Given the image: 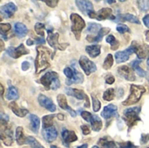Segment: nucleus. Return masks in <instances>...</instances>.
<instances>
[{
	"instance_id": "1",
	"label": "nucleus",
	"mask_w": 149,
	"mask_h": 148,
	"mask_svg": "<svg viewBox=\"0 0 149 148\" xmlns=\"http://www.w3.org/2000/svg\"><path fill=\"white\" fill-rule=\"evenodd\" d=\"M37 58L35 59V68L36 74H39L41 72L45 71L46 68L50 66V59H51V51L44 46L37 47Z\"/></svg>"
},
{
	"instance_id": "2",
	"label": "nucleus",
	"mask_w": 149,
	"mask_h": 148,
	"mask_svg": "<svg viewBox=\"0 0 149 148\" xmlns=\"http://www.w3.org/2000/svg\"><path fill=\"white\" fill-rule=\"evenodd\" d=\"M40 83L45 86V90H57L60 86L58 75L55 72H49L45 73L40 79Z\"/></svg>"
},
{
	"instance_id": "3",
	"label": "nucleus",
	"mask_w": 149,
	"mask_h": 148,
	"mask_svg": "<svg viewBox=\"0 0 149 148\" xmlns=\"http://www.w3.org/2000/svg\"><path fill=\"white\" fill-rule=\"evenodd\" d=\"M146 92V88L142 85H132L130 88V94L128 98L122 103L124 106H131L136 104L141 99L143 93Z\"/></svg>"
},
{
	"instance_id": "4",
	"label": "nucleus",
	"mask_w": 149,
	"mask_h": 148,
	"mask_svg": "<svg viewBox=\"0 0 149 148\" xmlns=\"http://www.w3.org/2000/svg\"><path fill=\"white\" fill-rule=\"evenodd\" d=\"M140 113H141V108L140 107H133V108H128L126 109L123 113L124 114V120L126 123L127 124L129 129L134 126L138 121H141L140 119Z\"/></svg>"
},
{
	"instance_id": "5",
	"label": "nucleus",
	"mask_w": 149,
	"mask_h": 148,
	"mask_svg": "<svg viewBox=\"0 0 149 148\" xmlns=\"http://www.w3.org/2000/svg\"><path fill=\"white\" fill-rule=\"evenodd\" d=\"M71 20H72V31L74 33L76 38L77 39H79L80 33H81L82 30L85 28L86 23H85L84 19L79 15H78L76 13H72L71 15Z\"/></svg>"
},
{
	"instance_id": "6",
	"label": "nucleus",
	"mask_w": 149,
	"mask_h": 148,
	"mask_svg": "<svg viewBox=\"0 0 149 148\" xmlns=\"http://www.w3.org/2000/svg\"><path fill=\"white\" fill-rule=\"evenodd\" d=\"M113 10L110 8H103L101 10H100L98 12H95L94 10L91 11L88 16L91 18H95L98 20H103V19H107V18H110V19H114V17L112 15Z\"/></svg>"
},
{
	"instance_id": "7",
	"label": "nucleus",
	"mask_w": 149,
	"mask_h": 148,
	"mask_svg": "<svg viewBox=\"0 0 149 148\" xmlns=\"http://www.w3.org/2000/svg\"><path fill=\"white\" fill-rule=\"evenodd\" d=\"M79 65L81 66V68L84 70L85 73L86 75H90L91 73L94 72L97 69L96 65L91 61L88 58H86V56H81L79 58Z\"/></svg>"
},
{
	"instance_id": "8",
	"label": "nucleus",
	"mask_w": 149,
	"mask_h": 148,
	"mask_svg": "<svg viewBox=\"0 0 149 148\" xmlns=\"http://www.w3.org/2000/svg\"><path fill=\"white\" fill-rule=\"evenodd\" d=\"M47 41L48 44L56 51V50H60L64 51L67 45V44H60L58 43V33H53L51 31L48 30V37H47Z\"/></svg>"
},
{
	"instance_id": "9",
	"label": "nucleus",
	"mask_w": 149,
	"mask_h": 148,
	"mask_svg": "<svg viewBox=\"0 0 149 148\" xmlns=\"http://www.w3.org/2000/svg\"><path fill=\"white\" fill-rule=\"evenodd\" d=\"M6 52L9 56H10L11 58H18L19 57L23 56V55H25V54H28L29 51L27 49H25V47L24 46L23 44H21L17 48H14V47H9L7 50H6Z\"/></svg>"
},
{
	"instance_id": "10",
	"label": "nucleus",
	"mask_w": 149,
	"mask_h": 148,
	"mask_svg": "<svg viewBox=\"0 0 149 148\" xmlns=\"http://www.w3.org/2000/svg\"><path fill=\"white\" fill-rule=\"evenodd\" d=\"M134 50V53H136L137 57L139 58V59H143L145 58L149 54V46L148 45H141L139 44L137 42L134 41L132 43L131 45Z\"/></svg>"
},
{
	"instance_id": "11",
	"label": "nucleus",
	"mask_w": 149,
	"mask_h": 148,
	"mask_svg": "<svg viewBox=\"0 0 149 148\" xmlns=\"http://www.w3.org/2000/svg\"><path fill=\"white\" fill-rule=\"evenodd\" d=\"M1 140L6 146H10L13 141V135L12 131L10 127L6 125H2V130H1Z\"/></svg>"
},
{
	"instance_id": "12",
	"label": "nucleus",
	"mask_w": 149,
	"mask_h": 148,
	"mask_svg": "<svg viewBox=\"0 0 149 148\" xmlns=\"http://www.w3.org/2000/svg\"><path fill=\"white\" fill-rule=\"evenodd\" d=\"M38 100L39 105H40L41 106L45 107L46 110H48V111H50V112H52V113H53V112L56 111V109H57V108H56V106L53 104L52 100L51 99H49L48 97H46V96H45V95H43V94H40V95L38 96Z\"/></svg>"
},
{
	"instance_id": "13",
	"label": "nucleus",
	"mask_w": 149,
	"mask_h": 148,
	"mask_svg": "<svg viewBox=\"0 0 149 148\" xmlns=\"http://www.w3.org/2000/svg\"><path fill=\"white\" fill-rule=\"evenodd\" d=\"M118 72L122 78H124L125 79H127L128 81L135 80V74H134L133 69L127 65L120 66L118 69Z\"/></svg>"
},
{
	"instance_id": "14",
	"label": "nucleus",
	"mask_w": 149,
	"mask_h": 148,
	"mask_svg": "<svg viewBox=\"0 0 149 148\" xmlns=\"http://www.w3.org/2000/svg\"><path fill=\"white\" fill-rule=\"evenodd\" d=\"M42 134H43L44 139L47 142L51 143V142H53L57 139L58 132L55 127L51 126V127H47V128H43Z\"/></svg>"
},
{
	"instance_id": "15",
	"label": "nucleus",
	"mask_w": 149,
	"mask_h": 148,
	"mask_svg": "<svg viewBox=\"0 0 149 148\" xmlns=\"http://www.w3.org/2000/svg\"><path fill=\"white\" fill-rule=\"evenodd\" d=\"M134 53V50L132 46H130L128 49L123 51H118L115 53V58L118 64L126 62L129 59V57L131 54Z\"/></svg>"
},
{
	"instance_id": "16",
	"label": "nucleus",
	"mask_w": 149,
	"mask_h": 148,
	"mask_svg": "<svg viewBox=\"0 0 149 148\" xmlns=\"http://www.w3.org/2000/svg\"><path fill=\"white\" fill-rule=\"evenodd\" d=\"M16 10H17V6L13 3H8L5 5L1 6V8H0L1 14L5 18L11 17Z\"/></svg>"
},
{
	"instance_id": "17",
	"label": "nucleus",
	"mask_w": 149,
	"mask_h": 148,
	"mask_svg": "<svg viewBox=\"0 0 149 148\" xmlns=\"http://www.w3.org/2000/svg\"><path fill=\"white\" fill-rule=\"evenodd\" d=\"M57 101L58 103V106L63 109V110H65L67 111L68 113H70V114L72 115V117H76L77 115V113L75 111H73L67 104V100H66V98L65 95L63 94H58V97H57Z\"/></svg>"
},
{
	"instance_id": "18",
	"label": "nucleus",
	"mask_w": 149,
	"mask_h": 148,
	"mask_svg": "<svg viewBox=\"0 0 149 148\" xmlns=\"http://www.w3.org/2000/svg\"><path fill=\"white\" fill-rule=\"evenodd\" d=\"M117 109H118V108H117L116 106L110 104V105L107 106L104 108V110H103L102 113H101V116H102L104 119H106V120H108V119H111V118H113V117H114V116H117V115H118Z\"/></svg>"
},
{
	"instance_id": "19",
	"label": "nucleus",
	"mask_w": 149,
	"mask_h": 148,
	"mask_svg": "<svg viewBox=\"0 0 149 148\" xmlns=\"http://www.w3.org/2000/svg\"><path fill=\"white\" fill-rule=\"evenodd\" d=\"M66 92L68 95H71L72 97H75L78 99H86V106H89V99L87 98V96L86 95V93L84 92V91L82 90H79V89H72V88H68L66 90Z\"/></svg>"
},
{
	"instance_id": "20",
	"label": "nucleus",
	"mask_w": 149,
	"mask_h": 148,
	"mask_svg": "<svg viewBox=\"0 0 149 148\" xmlns=\"http://www.w3.org/2000/svg\"><path fill=\"white\" fill-rule=\"evenodd\" d=\"M78 8L85 14V15H88L91 11L93 10V3L90 1H76L75 2Z\"/></svg>"
},
{
	"instance_id": "21",
	"label": "nucleus",
	"mask_w": 149,
	"mask_h": 148,
	"mask_svg": "<svg viewBox=\"0 0 149 148\" xmlns=\"http://www.w3.org/2000/svg\"><path fill=\"white\" fill-rule=\"evenodd\" d=\"M61 135H62L63 141L66 146H68V144H70L72 142H74V141H76L78 140L77 135L75 134V133L73 131H69V130L64 129L62 131Z\"/></svg>"
},
{
	"instance_id": "22",
	"label": "nucleus",
	"mask_w": 149,
	"mask_h": 148,
	"mask_svg": "<svg viewBox=\"0 0 149 148\" xmlns=\"http://www.w3.org/2000/svg\"><path fill=\"white\" fill-rule=\"evenodd\" d=\"M108 32H110V29H109V28H107V27L101 28V30L99 31V33H98L97 36H95V37H90V36H88V37L86 38V39H87V41H89V42L98 43V42H100V41L103 38V37H104L105 35L108 34Z\"/></svg>"
},
{
	"instance_id": "23",
	"label": "nucleus",
	"mask_w": 149,
	"mask_h": 148,
	"mask_svg": "<svg viewBox=\"0 0 149 148\" xmlns=\"http://www.w3.org/2000/svg\"><path fill=\"white\" fill-rule=\"evenodd\" d=\"M9 107L11 109V111L14 113V114H16L17 116L21 117V118L24 117V116L28 113V111H27L26 109H24V108H20V107L17 105L16 102H11V103H10Z\"/></svg>"
},
{
	"instance_id": "24",
	"label": "nucleus",
	"mask_w": 149,
	"mask_h": 148,
	"mask_svg": "<svg viewBox=\"0 0 149 148\" xmlns=\"http://www.w3.org/2000/svg\"><path fill=\"white\" fill-rule=\"evenodd\" d=\"M14 31L16 32V34L19 37V38H23L24 36H26V34L28 33V29L27 27L22 24V23H16L14 25Z\"/></svg>"
},
{
	"instance_id": "25",
	"label": "nucleus",
	"mask_w": 149,
	"mask_h": 148,
	"mask_svg": "<svg viewBox=\"0 0 149 148\" xmlns=\"http://www.w3.org/2000/svg\"><path fill=\"white\" fill-rule=\"evenodd\" d=\"M84 81V77L83 75L79 72L78 71L74 70V76L72 79H66V85H71L72 84H81L82 82Z\"/></svg>"
},
{
	"instance_id": "26",
	"label": "nucleus",
	"mask_w": 149,
	"mask_h": 148,
	"mask_svg": "<svg viewBox=\"0 0 149 148\" xmlns=\"http://www.w3.org/2000/svg\"><path fill=\"white\" fill-rule=\"evenodd\" d=\"M30 120H31V129L33 133H38L39 126H40V120L38 116L31 114L30 115Z\"/></svg>"
},
{
	"instance_id": "27",
	"label": "nucleus",
	"mask_w": 149,
	"mask_h": 148,
	"mask_svg": "<svg viewBox=\"0 0 149 148\" xmlns=\"http://www.w3.org/2000/svg\"><path fill=\"white\" fill-rule=\"evenodd\" d=\"M86 51L92 58H96L100 54V46L96 45V44L89 45V46H86Z\"/></svg>"
},
{
	"instance_id": "28",
	"label": "nucleus",
	"mask_w": 149,
	"mask_h": 148,
	"mask_svg": "<svg viewBox=\"0 0 149 148\" xmlns=\"http://www.w3.org/2000/svg\"><path fill=\"white\" fill-rule=\"evenodd\" d=\"M18 92H17V90L14 87V86H10L8 88L7 90V92H6V95H5V98L6 99L8 100H16L18 99Z\"/></svg>"
},
{
	"instance_id": "29",
	"label": "nucleus",
	"mask_w": 149,
	"mask_h": 148,
	"mask_svg": "<svg viewBox=\"0 0 149 148\" xmlns=\"http://www.w3.org/2000/svg\"><path fill=\"white\" fill-rule=\"evenodd\" d=\"M90 123L92 125V129L93 131L99 132V131L101 130V128H102V121H101V120L98 116L93 115V119H92Z\"/></svg>"
},
{
	"instance_id": "30",
	"label": "nucleus",
	"mask_w": 149,
	"mask_h": 148,
	"mask_svg": "<svg viewBox=\"0 0 149 148\" xmlns=\"http://www.w3.org/2000/svg\"><path fill=\"white\" fill-rule=\"evenodd\" d=\"M99 144L103 148H118L116 144L114 143V141H113L107 137L100 139L99 141Z\"/></svg>"
},
{
	"instance_id": "31",
	"label": "nucleus",
	"mask_w": 149,
	"mask_h": 148,
	"mask_svg": "<svg viewBox=\"0 0 149 148\" xmlns=\"http://www.w3.org/2000/svg\"><path fill=\"white\" fill-rule=\"evenodd\" d=\"M141 62V60H134L132 62V66H133V69L136 72V73L140 76V77H146L148 75V72H145L144 70H142L141 67H140V63Z\"/></svg>"
},
{
	"instance_id": "32",
	"label": "nucleus",
	"mask_w": 149,
	"mask_h": 148,
	"mask_svg": "<svg viewBox=\"0 0 149 148\" xmlns=\"http://www.w3.org/2000/svg\"><path fill=\"white\" fill-rule=\"evenodd\" d=\"M27 138L24 137V132H23V128L18 126L16 130V140L17 142L18 145H24L26 142Z\"/></svg>"
},
{
	"instance_id": "33",
	"label": "nucleus",
	"mask_w": 149,
	"mask_h": 148,
	"mask_svg": "<svg viewBox=\"0 0 149 148\" xmlns=\"http://www.w3.org/2000/svg\"><path fill=\"white\" fill-rule=\"evenodd\" d=\"M107 42L111 44V49L113 51H115L119 48L120 43L115 39V37L113 35H108L107 37Z\"/></svg>"
},
{
	"instance_id": "34",
	"label": "nucleus",
	"mask_w": 149,
	"mask_h": 148,
	"mask_svg": "<svg viewBox=\"0 0 149 148\" xmlns=\"http://www.w3.org/2000/svg\"><path fill=\"white\" fill-rule=\"evenodd\" d=\"M53 120H54V115H45L43 118V128L52 126Z\"/></svg>"
},
{
	"instance_id": "35",
	"label": "nucleus",
	"mask_w": 149,
	"mask_h": 148,
	"mask_svg": "<svg viewBox=\"0 0 149 148\" xmlns=\"http://www.w3.org/2000/svg\"><path fill=\"white\" fill-rule=\"evenodd\" d=\"M114 96H115V92H114V89L113 88H110L108 90H107L104 94H103V99L107 101H111L114 99Z\"/></svg>"
},
{
	"instance_id": "36",
	"label": "nucleus",
	"mask_w": 149,
	"mask_h": 148,
	"mask_svg": "<svg viewBox=\"0 0 149 148\" xmlns=\"http://www.w3.org/2000/svg\"><path fill=\"white\" fill-rule=\"evenodd\" d=\"M101 30L100 28V25L98 24H95V23H90L88 27H87V32H90V33H99V31Z\"/></svg>"
},
{
	"instance_id": "37",
	"label": "nucleus",
	"mask_w": 149,
	"mask_h": 148,
	"mask_svg": "<svg viewBox=\"0 0 149 148\" xmlns=\"http://www.w3.org/2000/svg\"><path fill=\"white\" fill-rule=\"evenodd\" d=\"M121 17L124 18V20H127L130 23H134V24H141V22L140 20L134 15L132 14H125V15H122L120 16Z\"/></svg>"
},
{
	"instance_id": "38",
	"label": "nucleus",
	"mask_w": 149,
	"mask_h": 148,
	"mask_svg": "<svg viewBox=\"0 0 149 148\" xmlns=\"http://www.w3.org/2000/svg\"><path fill=\"white\" fill-rule=\"evenodd\" d=\"M113 65V58L111 54H108L104 61V64H103V67L106 69V70H108L112 67V65Z\"/></svg>"
},
{
	"instance_id": "39",
	"label": "nucleus",
	"mask_w": 149,
	"mask_h": 148,
	"mask_svg": "<svg viewBox=\"0 0 149 148\" xmlns=\"http://www.w3.org/2000/svg\"><path fill=\"white\" fill-rule=\"evenodd\" d=\"M26 142L31 147V148H44L33 137H28L26 140Z\"/></svg>"
},
{
	"instance_id": "40",
	"label": "nucleus",
	"mask_w": 149,
	"mask_h": 148,
	"mask_svg": "<svg viewBox=\"0 0 149 148\" xmlns=\"http://www.w3.org/2000/svg\"><path fill=\"white\" fill-rule=\"evenodd\" d=\"M35 31L41 37H44V31H45V24L41 23H37L35 24Z\"/></svg>"
},
{
	"instance_id": "41",
	"label": "nucleus",
	"mask_w": 149,
	"mask_h": 148,
	"mask_svg": "<svg viewBox=\"0 0 149 148\" xmlns=\"http://www.w3.org/2000/svg\"><path fill=\"white\" fill-rule=\"evenodd\" d=\"M92 99H93V109L94 112H98L100 109L101 104H100V100L93 95H92Z\"/></svg>"
},
{
	"instance_id": "42",
	"label": "nucleus",
	"mask_w": 149,
	"mask_h": 148,
	"mask_svg": "<svg viewBox=\"0 0 149 148\" xmlns=\"http://www.w3.org/2000/svg\"><path fill=\"white\" fill-rule=\"evenodd\" d=\"M10 30V24H0V31H1L2 36H4V34L7 33V31H9Z\"/></svg>"
},
{
	"instance_id": "43",
	"label": "nucleus",
	"mask_w": 149,
	"mask_h": 148,
	"mask_svg": "<svg viewBox=\"0 0 149 148\" xmlns=\"http://www.w3.org/2000/svg\"><path fill=\"white\" fill-rule=\"evenodd\" d=\"M64 73L68 79H72L74 76V70H72L71 67H65L64 69Z\"/></svg>"
},
{
	"instance_id": "44",
	"label": "nucleus",
	"mask_w": 149,
	"mask_h": 148,
	"mask_svg": "<svg viewBox=\"0 0 149 148\" xmlns=\"http://www.w3.org/2000/svg\"><path fill=\"white\" fill-rule=\"evenodd\" d=\"M138 3L139 7L143 11H147L149 10V1H138Z\"/></svg>"
},
{
	"instance_id": "45",
	"label": "nucleus",
	"mask_w": 149,
	"mask_h": 148,
	"mask_svg": "<svg viewBox=\"0 0 149 148\" xmlns=\"http://www.w3.org/2000/svg\"><path fill=\"white\" fill-rule=\"evenodd\" d=\"M117 31L120 32V33H121V34H123V33H125V32H129L130 31V30H129V28L127 26V25H125V24H119L118 26H117Z\"/></svg>"
},
{
	"instance_id": "46",
	"label": "nucleus",
	"mask_w": 149,
	"mask_h": 148,
	"mask_svg": "<svg viewBox=\"0 0 149 148\" xmlns=\"http://www.w3.org/2000/svg\"><path fill=\"white\" fill-rule=\"evenodd\" d=\"M81 116H82V118L86 120V121H87V122H91V120H92V119H93V115L92 114V113H88V112H82L81 113Z\"/></svg>"
},
{
	"instance_id": "47",
	"label": "nucleus",
	"mask_w": 149,
	"mask_h": 148,
	"mask_svg": "<svg viewBox=\"0 0 149 148\" xmlns=\"http://www.w3.org/2000/svg\"><path fill=\"white\" fill-rule=\"evenodd\" d=\"M120 148H137L132 142H126V143H120L119 145Z\"/></svg>"
},
{
	"instance_id": "48",
	"label": "nucleus",
	"mask_w": 149,
	"mask_h": 148,
	"mask_svg": "<svg viewBox=\"0 0 149 148\" xmlns=\"http://www.w3.org/2000/svg\"><path fill=\"white\" fill-rule=\"evenodd\" d=\"M0 120H1V123H2V125H6L7 123H8V121H9V117H8V115H6V114H4V113H1V115H0Z\"/></svg>"
},
{
	"instance_id": "49",
	"label": "nucleus",
	"mask_w": 149,
	"mask_h": 148,
	"mask_svg": "<svg viewBox=\"0 0 149 148\" xmlns=\"http://www.w3.org/2000/svg\"><path fill=\"white\" fill-rule=\"evenodd\" d=\"M44 3H45L48 6H50V7H55L57 4H58V0H49V1H47V0H44L43 1Z\"/></svg>"
},
{
	"instance_id": "50",
	"label": "nucleus",
	"mask_w": 149,
	"mask_h": 148,
	"mask_svg": "<svg viewBox=\"0 0 149 148\" xmlns=\"http://www.w3.org/2000/svg\"><path fill=\"white\" fill-rule=\"evenodd\" d=\"M114 81H115V79H114V77H113V76H112V75H108V76L106 78V83H107V84H108V85H112V84H113V83H114Z\"/></svg>"
},
{
	"instance_id": "51",
	"label": "nucleus",
	"mask_w": 149,
	"mask_h": 148,
	"mask_svg": "<svg viewBox=\"0 0 149 148\" xmlns=\"http://www.w3.org/2000/svg\"><path fill=\"white\" fill-rule=\"evenodd\" d=\"M149 140V134H141V144H146L148 143Z\"/></svg>"
},
{
	"instance_id": "52",
	"label": "nucleus",
	"mask_w": 149,
	"mask_h": 148,
	"mask_svg": "<svg viewBox=\"0 0 149 148\" xmlns=\"http://www.w3.org/2000/svg\"><path fill=\"white\" fill-rule=\"evenodd\" d=\"M81 129H82V133H83L85 135H88V134L90 133V132H91L90 128H89L87 126H86V125L81 126Z\"/></svg>"
},
{
	"instance_id": "53",
	"label": "nucleus",
	"mask_w": 149,
	"mask_h": 148,
	"mask_svg": "<svg viewBox=\"0 0 149 148\" xmlns=\"http://www.w3.org/2000/svg\"><path fill=\"white\" fill-rule=\"evenodd\" d=\"M35 42H36L38 44H44L45 43V39H44L43 37L36 38V39H35Z\"/></svg>"
},
{
	"instance_id": "54",
	"label": "nucleus",
	"mask_w": 149,
	"mask_h": 148,
	"mask_svg": "<svg viewBox=\"0 0 149 148\" xmlns=\"http://www.w3.org/2000/svg\"><path fill=\"white\" fill-rule=\"evenodd\" d=\"M29 67H30V64H29L27 61L23 62V64H22V70H23V71H26V70H28V69H29Z\"/></svg>"
},
{
	"instance_id": "55",
	"label": "nucleus",
	"mask_w": 149,
	"mask_h": 148,
	"mask_svg": "<svg viewBox=\"0 0 149 148\" xmlns=\"http://www.w3.org/2000/svg\"><path fill=\"white\" fill-rule=\"evenodd\" d=\"M143 22H144L145 25L149 28V15H147V16H145V17H144V18H143Z\"/></svg>"
},
{
	"instance_id": "56",
	"label": "nucleus",
	"mask_w": 149,
	"mask_h": 148,
	"mask_svg": "<svg viewBox=\"0 0 149 148\" xmlns=\"http://www.w3.org/2000/svg\"><path fill=\"white\" fill-rule=\"evenodd\" d=\"M57 117H58V119L60 120H65V117H64V115H62V114H58Z\"/></svg>"
},
{
	"instance_id": "57",
	"label": "nucleus",
	"mask_w": 149,
	"mask_h": 148,
	"mask_svg": "<svg viewBox=\"0 0 149 148\" xmlns=\"http://www.w3.org/2000/svg\"><path fill=\"white\" fill-rule=\"evenodd\" d=\"M26 43H27V44H28V45H32L34 42H33V41H32L31 39H28Z\"/></svg>"
},
{
	"instance_id": "58",
	"label": "nucleus",
	"mask_w": 149,
	"mask_h": 148,
	"mask_svg": "<svg viewBox=\"0 0 149 148\" xmlns=\"http://www.w3.org/2000/svg\"><path fill=\"white\" fill-rule=\"evenodd\" d=\"M146 38H147L148 41H149V31H146Z\"/></svg>"
},
{
	"instance_id": "59",
	"label": "nucleus",
	"mask_w": 149,
	"mask_h": 148,
	"mask_svg": "<svg viewBox=\"0 0 149 148\" xmlns=\"http://www.w3.org/2000/svg\"><path fill=\"white\" fill-rule=\"evenodd\" d=\"M77 148H87V145L85 144V145H82V146H80V147H78Z\"/></svg>"
},
{
	"instance_id": "60",
	"label": "nucleus",
	"mask_w": 149,
	"mask_h": 148,
	"mask_svg": "<svg viewBox=\"0 0 149 148\" xmlns=\"http://www.w3.org/2000/svg\"><path fill=\"white\" fill-rule=\"evenodd\" d=\"M107 2L108 3H115L116 1H114V0H112V1H111V0H108V1H107Z\"/></svg>"
},
{
	"instance_id": "61",
	"label": "nucleus",
	"mask_w": 149,
	"mask_h": 148,
	"mask_svg": "<svg viewBox=\"0 0 149 148\" xmlns=\"http://www.w3.org/2000/svg\"><path fill=\"white\" fill-rule=\"evenodd\" d=\"M1 91H2L1 92V94L3 95V85H1Z\"/></svg>"
},
{
	"instance_id": "62",
	"label": "nucleus",
	"mask_w": 149,
	"mask_h": 148,
	"mask_svg": "<svg viewBox=\"0 0 149 148\" xmlns=\"http://www.w3.org/2000/svg\"><path fill=\"white\" fill-rule=\"evenodd\" d=\"M51 148H58V147H55V146H52Z\"/></svg>"
},
{
	"instance_id": "63",
	"label": "nucleus",
	"mask_w": 149,
	"mask_h": 148,
	"mask_svg": "<svg viewBox=\"0 0 149 148\" xmlns=\"http://www.w3.org/2000/svg\"><path fill=\"white\" fill-rule=\"evenodd\" d=\"M148 67H149V57H148Z\"/></svg>"
},
{
	"instance_id": "64",
	"label": "nucleus",
	"mask_w": 149,
	"mask_h": 148,
	"mask_svg": "<svg viewBox=\"0 0 149 148\" xmlns=\"http://www.w3.org/2000/svg\"><path fill=\"white\" fill-rule=\"evenodd\" d=\"M93 148H100V147H96V146H95V147H93Z\"/></svg>"
}]
</instances>
